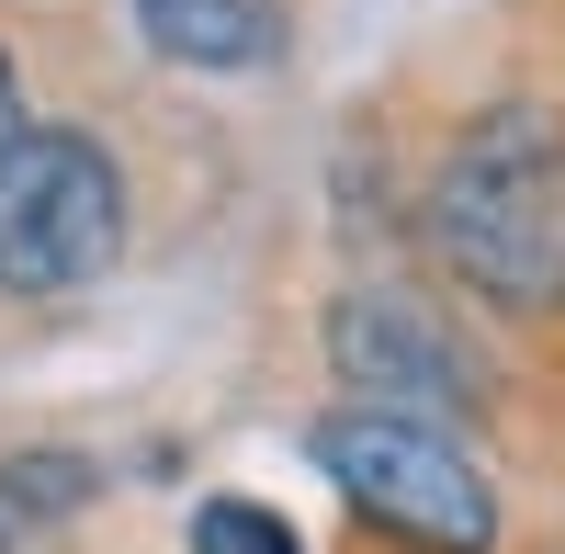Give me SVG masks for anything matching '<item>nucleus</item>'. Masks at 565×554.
I'll list each match as a JSON object with an SVG mask.
<instances>
[{"mask_svg": "<svg viewBox=\"0 0 565 554\" xmlns=\"http://www.w3.org/2000/svg\"><path fill=\"white\" fill-rule=\"evenodd\" d=\"M418 249L487 317L521 329L565 317V114L543 90H498L441 136L418 181Z\"/></svg>", "mask_w": 565, "mask_h": 554, "instance_id": "obj_1", "label": "nucleus"}, {"mask_svg": "<svg viewBox=\"0 0 565 554\" xmlns=\"http://www.w3.org/2000/svg\"><path fill=\"white\" fill-rule=\"evenodd\" d=\"M317 476L351 498L362 532H385L396 554H498V487L476 465V441L452 419H407V407H328L306 430Z\"/></svg>", "mask_w": 565, "mask_h": 554, "instance_id": "obj_2", "label": "nucleus"}, {"mask_svg": "<svg viewBox=\"0 0 565 554\" xmlns=\"http://www.w3.org/2000/svg\"><path fill=\"white\" fill-rule=\"evenodd\" d=\"M125 260V170L90 125H23L0 148V295L57 306Z\"/></svg>", "mask_w": 565, "mask_h": 554, "instance_id": "obj_3", "label": "nucleus"}, {"mask_svg": "<svg viewBox=\"0 0 565 554\" xmlns=\"http://www.w3.org/2000/svg\"><path fill=\"white\" fill-rule=\"evenodd\" d=\"M317 351H328V374H340L351 407H407V419H452V430L487 407V362L463 351V329L430 295H407V284L328 295Z\"/></svg>", "mask_w": 565, "mask_h": 554, "instance_id": "obj_4", "label": "nucleus"}, {"mask_svg": "<svg viewBox=\"0 0 565 554\" xmlns=\"http://www.w3.org/2000/svg\"><path fill=\"white\" fill-rule=\"evenodd\" d=\"M125 12L170 68H204V79H249L282 57V0H125Z\"/></svg>", "mask_w": 565, "mask_h": 554, "instance_id": "obj_5", "label": "nucleus"}, {"mask_svg": "<svg viewBox=\"0 0 565 554\" xmlns=\"http://www.w3.org/2000/svg\"><path fill=\"white\" fill-rule=\"evenodd\" d=\"M90 498H103V465L79 441H23L0 452V554H34L45 532H68Z\"/></svg>", "mask_w": 565, "mask_h": 554, "instance_id": "obj_6", "label": "nucleus"}, {"mask_svg": "<svg viewBox=\"0 0 565 554\" xmlns=\"http://www.w3.org/2000/svg\"><path fill=\"white\" fill-rule=\"evenodd\" d=\"M193 554H306V532L271 498H204L193 510Z\"/></svg>", "mask_w": 565, "mask_h": 554, "instance_id": "obj_7", "label": "nucleus"}, {"mask_svg": "<svg viewBox=\"0 0 565 554\" xmlns=\"http://www.w3.org/2000/svg\"><path fill=\"white\" fill-rule=\"evenodd\" d=\"M34 114H23V68H12V45H0V148H12Z\"/></svg>", "mask_w": 565, "mask_h": 554, "instance_id": "obj_8", "label": "nucleus"}]
</instances>
